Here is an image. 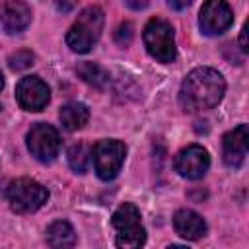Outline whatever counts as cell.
<instances>
[{
  "label": "cell",
  "mask_w": 249,
  "mask_h": 249,
  "mask_svg": "<svg viewBox=\"0 0 249 249\" xmlns=\"http://www.w3.org/2000/svg\"><path fill=\"white\" fill-rule=\"evenodd\" d=\"M226 91V82L222 74L214 68L200 66L187 74L179 89V103L185 111L196 113L212 109L220 103Z\"/></svg>",
  "instance_id": "obj_1"
},
{
  "label": "cell",
  "mask_w": 249,
  "mask_h": 249,
  "mask_svg": "<svg viewBox=\"0 0 249 249\" xmlns=\"http://www.w3.org/2000/svg\"><path fill=\"white\" fill-rule=\"evenodd\" d=\"M103 29V12L97 6H88L78 16L76 23L66 33V45L74 53H88L99 39Z\"/></svg>",
  "instance_id": "obj_2"
},
{
  "label": "cell",
  "mask_w": 249,
  "mask_h": 249,
  "mask_svg": "<svg viewBox=\"0 0 249 249\" xmlns=\"http://www.w3.org/2000/svg\"><path fill=\"white\" fill-rule=\"evenodd\" d=\"M111 224L119 231L117 239H115L117 247L134 249V247H142L146 243V231L140 224V210L134 204H130V202L121 204L115 210Z\"/></svg>",
  "instance_id": "obj_3"
},
{
  "label": "cell",
  "mask_w": 249,
  "mask_h": 249,
  "mask_svg": "<svg viewBox=\"0 0 249 249\" xmlns=\"http://www.w3.org/2000/svg\"><path fill=\"white\" fill-rule=\"evenodd\" d=\"M6 196H8L10 208L14 212L31 214V212L39 210L49 200V191L41 183L29 179V177H19L10 183Z\"/></svg>",
  "instance_id": "obj_4"
},
{
  "label": "cell",
  "mask_w": 249,
  "mask_h": 249,
  "mask_svg": "<svg viewBox=\"0 0 249 249\" xmlns=\"http://www.w3.org/2000/svg\"><path fill=\"white\" fill-rule=\"evenodd\" d=\"M144 45H146V51L158 62L169 64L177 56L173 27L165 19L154 18L146 23V27H144Z\"/></svg>",
  "instance_id": "obj_5"
},
{
  "label": "cell",
  "mask_w": 249,
  "mask_h": 249,
  "mask_svg": "<svg viewBox=\"0 0 249 249\" xmlns=\"http://www.w3.org/2000/svg\"><path fill=\"white\" fill-rule=\"evenodd\" d=\"M126 156V146L121 140H99L93 146V165L103 181H111L119 175Z\"/></svg>",
  "instance_id": "obj_6"
},
{
  "label": "cell",
  "mask_w": 249,
  "mask_h": 249,
  "mask_svg": "<svg viewBox=\"0 0 249 249\" xmlns=\"http://www.w3.org/2000/svg\"><path fill=\"white\" fill-rule=\"evenodd\" d=\"M27 148L35 160L49 163L58 156L60 136L54 126H51L47 123H37L27 132Z\"/></svg>",
  "instance_id": "obj_7"
},
{
  "label": "cell",
  "mask_w": 249,
  "mask_h": 249,
  "mask_svg": "<svg viewBox=\"0 0 249 249\" xmlns=\"http://www.w3.org/2000/svg\"><path fill=\"white\" fill-rule=\"evenodd\" d=\"M198 23L204 35H220L233 23V12L226 0H206L200 8Z\"/></svg>",
  "instance_id": "obj_8"
},
{
  "label": "cell",
  "mask_w": 249,
  "mask_h": 249,
  "mask_svg": "<svg viewBox=\"0 0 249 249\" xmlns=\"http://www.w3.org/2000/svg\"><path fill=\"white\" fill-rule=\"evenodd\" d=\"M173 167H175V171H177L181 177H187V179H200V177H204V173H206L208 167H210V156H208V152H206L202 146L191 144V146L183 148V150L175 156Z\"/></svg>",
  "instance_id": "obj_9"
},
{
  "label": "cell",
  "mask_w": 249,
  "mask_h": 249,
  "mask_svg": "<svg viewBox=\"0 0 249 249\" xmlns=\"http://www.w3.org/2000/svg\"><path fill=\"white\" fill-rule=\"evenodd\" d=\"M16 97L25 111H41L47 107L51 99V91L49 86L39 76H25L18 82Z\"/></svg>",
  "instance_id": "obj_10"
},
{
  "label": "cell",
  "mask_w": 249,
  "mask_h": 249,
  "mask_svg": "<svg viewBox=\"0 0 249 249\" xmlns=\"http://www.w3.org/2000/svg\"><path fill=\"white\" fill-rule=\"evenodd\" d=\"M247 144H249V128H247V124H239L233 130L226 132L224 140H222L224 163L228 167H239L245 161Z\"/></svg>",
  "instance_id": "obj_11"
},
{
  "label": "cell",
  "mask_w": 249,
  "mask_h": 249,
  "mask_svg": "<svg viewBox=\"0 0 249 249\" xmlns=\"http://www.w3.org/2000/svg\"><path fill=\"white\" fill-rule=\"evenodd\" d=\"M173 228L175 231L189 239V241H195V239H200L204 233H206V222L202 220L200 214H196L195 210H189V208H183V210H177L175 216H173Z\"/></svg>",
  "instance_id": "obj_12"
},
{
  "label": "cell",
  "mask_w": 249,
  "mask_h": 249,
  "mask_svg": "<svg viewBox=\"0 0 249 249\" xmlns=\"http://www.w3.org/2000/svg\"><path fill=\"white\" fill-rule=\"evenodd\" d=\"M0 18H2V25L8 33H19L29 25L31 10L27 8V4H23L19 0H8L2 6Z\"/></svg>",
  "instance_id": "obj_13"
},
{
  "label": "cell",
  "mask_w": 249,
  "mask_h": 249,
  "mask_svg": "<svg viewBox=\"0 0 249 249\" xmlns=\"http://www.w3.org/2000/svg\"><path fill=\"white\" fill-rule=\"evenodd\" d=\"M89 119V111L84 103H78V101H72V103H66L62 109H60V123L66 130L74 132V130H80Z\"/></svg>",
  "instance_id": "obj_14"
},
{
  "label": "cell",
  "mask_w": 249,
  "mask_h": 249,
  "mask_svg": "<svg viewBox=\"0 0 249 249\" xmlns=\"http://www.w3.org/2000/svg\"><path fill=\"white\" fill-rule=\"evenodd\" d=\"M47 243L51 247H72L76 243L74 228L64 220L53 222L47 228Z\"/></svg>",
  "instance_id": "obj_15"
},
{
  "label": "cell",
  "mask_w": 249,
  "mask_h": 249,
  "mask_svg": "<svg viewBox=\"0 0 249 249\" xmlns=\"http://www.w3.org/2000/svg\"><path fill=\"white\" fill-rule=\"evenodd\" d=\"M76 72H78V76H80L88 86H91V88H95V89H103V88L109 84V74H107V70L101 68V66L95 64V62H82V64H78Z\"/></svg>",
  "instance_id": "obj_16"
},
{
  "label": "cell",
  "mask_w": 249,
  "mask_h": 249,
  "mask_svg": "<svg viewBox=\"0 0 249 249\" xmlns=\"http://www.w3.org/2000/svg\"><path fill=\"white\" fill-rule=\"evenodd\" d=\"M68 163L76 173H84L88 167V148L86 144H72L68 148Z\"/></svg>",
  "instance_id": "obj_17"
},
{
  "label": "cell",
  "mask_w": 249,
  "mask_h": 249,
  "mask_svg": "<svg viewBox=\"0 0 249 249\" xmlns=\"http://www.w3.org/2000/svg\"><path fill=\"white\" fill-rule=\"evenodd\" d=\"M33 60H35V56L31 51H16L8 56V64L12 70H25L33 64Z\"/></svg>",
  "instance_id": "obj_18"
},
{
  "label": "cell",
  "mask_w": 249,
  "mask_h": 249,
  "mask_svg": "<svg viewBox=\"0 0 249 249\" xmlns=\"http://www.w3.org/2000/svg\"><path fill=\"white\" fill-rule=\"evenodd\" d=\"M115 41H117L121 47H126V45L132 41V25H130L128 21H124V23H121V25L117 27V31H115Z\"/></svg>",
  "instance_id": "obj_19"
},
{
  "label": "cell",
  "mask_w": 249,
  "mask_h": 249,
  "mask_svg": "<svg viewBox=\"0 0 249 249\" xmlns=\"http://www.w3.org/2000/svg\"><path fill=\"white\" fill-rule=\"evenodd\" d=\"M54 2H56V8L60 12H70L74 8V4H76V0H54Z\"/></svg>",
  "instance_id": "obj_20"
},
{
  "label": "cell",
  "mask_w": 249,
  "mask_h": 249,
  "mask_svg": "<svg viewBox=\"0 0 249 249\" xmlns=\"http://www.w3.org/2000/svg\"><path fill=\"white\" fill-rule=\"evenodd\" d=\"M193 0H167V4L173 8V10H185L191 6Z\"/></svg>",
  "instance_id": "obj_21"
},
{
  "label": "cell",
  "mask_w": 249,
  "mask_h": 249,
  "mask_svg": "<svg viewBox=\"0 0 249 249\" xmlns=\"http://www.w3.org/2000/svg\"><path fill=\"white\" fill-rule=\"evenodd\" d=\"M124 4L132 10H144L148 6V0H124Z\"/></svg>",
  "instance_id": "obj_22"
},
{
  "label": "cell",
  "mask_w": 249,
  "mask_h": 249,
  "mask_svg": "<svg viewBox=\"0 0 249 249\" xmlns=\"http://www.w3.org/2000/svg\"><path fill=\"white\" fill-rule=\"evenodd\" d=\"M239 41H241V51L247 53V49H249V47H247V23L241 27V37H239Z\"/></svg>",
  "instance_id": "obj_23"
},
{
  "label": "cell",
  "mask_w": 249,
  "mask_h": 249,
  "mask_svg": "<svg viewBox=\"0 0 249 249\" xmlns=\"http://www.w3.org/2000/svg\"><path fill=\"white\" fill-rule=\"evenodd\" d=\"M4 88V78H2V74H0V89Z\"/></svg>",
  "instance_id": "obj_24"
}]
</instances>
